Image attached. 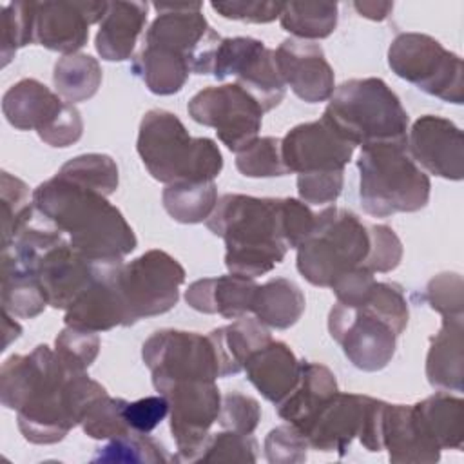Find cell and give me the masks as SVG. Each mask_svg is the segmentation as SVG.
Here are the masks:
<instances>
[{
	"instance_id": "cell-1",
	"label": "cell",
	"mask_w": 464,
	"mask_h": 464,
	"mask_svg": "<svg viewBox=\"0 0 464 464\" xmlns=\"http://www.w3.org/2000/svg\"><path fill=\"white\" fill-rule=\"evenodd\" d=\"M34 210L62 230L71 246L89 261L123 259L136 248V236L107 196L60 174L33 190Z\"/></svg>"
},
{
	"instance_id": "cell-2",
	"label": "cell",
	"mask_w": 464,
	"mask_h": 464,
	"mask_svg": "<svg viewBox=\"0 0 464 464\" xmlns=\"http://www.w3.org/2000/svg\"><path fill=\"white\" fill-rule=\"evenodd\" d=\"M283 199L223 194L207 228L225 241V266L230 274L257 277L279 265L288 250L283 232Z\"/></svg>"
},
{
	"instance_id": "cell-3",
	"label": "cell",
	"mask_w": 464,
	"mask_h": 464,
	"mask_svg": "<svg viewBox=\"0 0 464 464\" xmlns=\"http://www.w3.org/2000/svg\"><path fill=\"white\" fill-rule=\"evenodd\" d=\"M136 150L149 174L165 185L214 181L223 169L216 141L192 138L183 121L163 109H150L141 118Z\"/></svg>"
},
{
	"instance_id": "cell-4",
	"label": "cell",
	"mask_w": 464,
	"mask_h": 464,
	"mask_svg": "<svg viewBox=\"0 0 464 464\" xmlns=\"http://www.w3.org/2000/svg\"><path fill=\"white\" fill-rule=\"evenodd\" d=\"M359 198L366 214L388 218L417 212L430 201V178L411 160L406 143L364 145L359 160Z\"/></svg>"
},
{
	"instance_id": "cell-5",
	"label": "cell",
	"mask_w": 464,
	"mask_h": 464,
	"mask_svg": "<svg viewBox=\"0 0 464 464\" xmlns=\"http://www.w3.org/2000/svg\"><path fill=\"white\" fill-rule=\"evenodd\" d=\"M323 116L355 147L406 143L410 118L399 96L381 78H352L335 87Z\"/></svg>"
},
{
	"instance_id": "cell-6",
	"label": "cell",
	"mask_w": 464,
	"mask_h": 464,
	"mask_svg": "<svg viewBox=\"0 0 464 464\" xmlns=\"http://www.w3.org/2000/svg\"><path fill=\"white\" fill-rule=\"evenodd\" d=\"M295 250L299 274L314 286L330 288L343 274L362 266L370 230L352 210L326 207L315 214L312 234Z\"/></svg>"
},
{
	"instance_id": "cell-7",
	"label": "cell",
	"mask_w": 464,
	"mask_h": 464,
	"mask_svg": "<svg viewBox=\"0 0 464 464\" xmlns=\"http://www.w3.org/2000/svg\"><path fill=\"white\" fill-rule=\"evenodd\" d=\"M388 65L402 80L442 102H464V69L459 54L422 33H401L388 49Z\"/></svg>"
},
{
	"instance_id": "cell-8",
	"label": "cell",
	"mask_w": 464,
	"mask_h": 464,
	"mask_svg": "<svg viewBox=\"0 0 464 464\" xmlns=\"http://www.w3.org/2000/svg\"><path fill=\"white\" fill-rule=\"evenodd\" d=\"M185 283V268L165 250L152 248L123 263L120 270V290L127 310L129 326L145 317L172 310Z\"/></svg>"
},
{
	"instance_id": "cell-9",
	"label": "cell",
	"mask_w": 464,
	"mask_h": 464,
	"mask_svg": "<svg viewBox=\"0 0 464 464\" xmlns=\"http://www.w3.org/2000/svg\"><path fill=\"white\" fill-rule=\"evenodd\" d=\"M152 386L163 393L170 384L187 379H219V366L208 335L185 330H158L141 346Z\"/></svg>"
},
{
	"instance_id": "cell-10",
	"label": "cell",
	"mask_w": 464,
	"mask_h": 464,
	"mask_svg": "<svg viewBox=\"0 0 464 464\" xmlns=\"http://www.w3.org/2000/svg\"><path fill=\"white\" fill-rule=\"evenodd\" d=\"M201 2L154 4L158 16L145 34V45L169 49L183 56L194 74H212L221 36L208 25Z\"/></svg>"
},
{
	"instance_id": "cell-11",
	"label": "cell",
	"mask_w": 464,
	"mask_h": 464,
	"mask_svg": "<svg viewBox=\"0 0 464 464\" xmlns=\"http://www.w3.org/2000/svg\"><path fill=\"white\" fill-rule=\"evenodd\" d=\"M187 111L196 123L216 129L219 141L236 154L259 138L265 114L261 105L237 83L201 89L190 98Z\"/></svg>"
},
{
	"instance_id": "cell-12",
	"label": "cell",
	"mask_w": 464,
	"mask_h": 464,
	"mask_svg": "<svg viewBox=\"0 0 464 464\" xmlns=\"http://www.w3.org/2000/svg\"><path fill=\"white\" fill-rule=\"evenodd\" d=\"M212 76L218 80L236 76V83L261 105L263 112L277 107L286 92L276 63V51L250 36L221 38L214 54Z\"/></svg>"
},
{
	"instance_id": "cell-13",
	"label": "cell",
	"mask_w": 464,
	"mask_h": 464,
	"mask_svg": "<svg viewBox=\"0 0 464 464\" xmlns=\"http://www.w3.org/2000/svg\"><path fill=\"white\" fill-rule=\"evenodd\" d=\"M161 395L169 401L170 433L176 442V462H198L210 426L221 410V392L216 381L187 379L170 384Z\"/></svg>"
},
{
	"instance_id": "cell-14",
	"label": "cell",
	"mask_w": 464,
	"mask_h": 464,
	"mask_svg": "<svg viewBox=\"0 0 464 464\" xmlns=\"http://www.w3.org/2000/svg\"><path fill=\"white\" fill-rule=\"evenodd\" d=\"M328 330L346 359L362 372H379L395 355L399 335L364 308L335 303L328 315Z\"/></svg>"
},
{
	"instance_id": "cell-15",
	"label": "cell",
	"mask_w": 464,
	"mask_h": 464,
	"mask_svg": "<svg viewBox=\"0 0 464 464\" xmlns=\"http://www.w3.org/2000/svg\"><path fill=\"white\" fill-rule=\"evenodd\" d=\"M355 152L335 127L321 116L315 121L299 123L281 138V154L288 172H330L344 170Z\"/></svg>"
},
{
	"instance_id": "cell-16",
	"label": "cell",
	"mask_w": 464,
	"mask_h": 464,
	"mask_svg": "<svg viewBox=\"0 0 464 464\" xmlns=\"http://www.w3.org/2000/svg\"><path fill=\"white\" fill-rule=\"evenodd\" d=\"M107 2H33V44L74 54L87 44L89 27L102 22Z\"/></svg>"
},
{
	"instance_id": "cell-17",
	"label": "cell",
	"mask_w": 464,
	"mask_h": 464,
	"mask_svg": "<svg viewBox=\"0 0 464 464\" xmlns=\"http://www.w3.org/2000/svg\"><path fill=\"white\" fill-rule=\"evenodd\" d=\"M123 259L94 261V277L82 295L65 310V326L87 332H107L129 326L127 310L120 290V270Z\"/></svg>"
},
{
	"instance_id": "cell-18",
	"label": "cell",
	"mask_w": 464,
	"mask_h": 464,
	"mask_svg": "<svg viewBox=\"0 0 464 464\" xmlns=\"http://www.w3.org/2000/svg\"><path fill=\"white\" fill-rule=\"evenodd\" d=\"M406 147L411 160L430 174L450 181L464 178V136L451 120L420 116L408 130Z\"/></svg>"
},
{
	"instance_id": "cell-19",
	"label": "cell",
	"mask_w": 464,
	"mask_h": 464,
	"mask_svg": "<svg viewBox=\"0 0 464 464\" xmlns=\"http://www.w3.org/2000/svg\"><path fill=\"white\" fill-rule=\"evenodd\" d=\"M276 63L285 85L303 102L319 103L332 98L335 76L319 44L286 38L276 49Z\"/></svg>"
},
{
	"instance_id": "cell-20",
	"label": "cell",
	"mask_w": 464,
	"mask_h": 464,
	"mask_svg": "<svg viewBox=\"0 0 464 464\" xmlns=\"http://www.w3.org/2000/svg\"><path fill=\"white\" fill-rule=\"evenodd\" d=\"M49 306L67 310L94 277V261L78 254L69 239L49 248L36 265Z\"/></svg>"
},
{
	"instance_id": "cell-21",
	"label": "cell",
	"mask_w": 464,
	"mask_h": 464,
	"mask_svg": "<svg viewBox=\"0 0 464 464\" xmlns=\"http://www.w3.org/2000/svg\"><path fill=\"white\" fill-rule=\"evenodd\" d=\"M368 395L337 392L303 430L310 448L344 457L359 435Z\"/></svg>"
},
{
	"instance_id": "cell-22",
	"label": "cell",
	"mask_w": 464,
	"mask_h": 464,
	"mask_svg": "<svg viewBox=\"0 0 464 464\" xmlns=\"http://www.w3.org/2000/svg\"><path fill=\"white\" fill-rule=\"evenodd\" d=\"M382 450L393 464H433L440 448L424 430L413 404H386Z\"/></svg>"
},
{
	"instance_id": "cell-23",
	"label": "cell",
	"mask_w": 464,
	"mask_h": 464,
	"mask_svg": "<svg viewBox=\"0 0 464 464\" xmlns=\"http://www.w3.org/2000/svg\"><path fill=\"white\" fill-rule=\"evenodd\" d=\"M257 286L254 277L237 274L203 277L188 285L185 301L196 312L239 319L252 312Z\"/></svg>"
},
{
	"instance_id": "cell-24",
	"label": "cell",
	"mask_w": 464,
	"mask_h": 464,
	"mask_svg": "<svg viewBox=\"0 0 464 464\" xmlns=\"http://www.w3.org/2000/svg\"><path fill=\"white\" fill-rule=\"evenodd\" d=\"M65 103L42 82L24 78L5 91L2 112L14 129L36 130L40 136L58 120Z\"/></svg>"
},
{
	"instance_id": "cell-25",
	"label": "cell",
	"mask_w": 464,
	"mask_h": 464,
	"mask_svg": "<svg viewBox=\"0 0 464 464\" xmlns=\"http://www.w3.org/2000/svg\"><path fill=\"white\" fill-rule=\"evenodd\" d=\"M301 361L283 341H270L266 346L254 352L243 372L250 384L272 404H279L294 390L299 379Z\"/></svg>"
},
{
	"instance_id": "cell-26",
	"label": "cell",
	"mask_w": 464,
	"mask_h": 464,
	"mask_svg": "<svg viewBox=\"0 0 464 464\" xmlns=\"http://www.w3.org/2000/svg\"><path fill=\"white\" fill-rule=\"evenodd\" d=\"M337 392V379L328 366L321 362L301 361L297 384L286 395V399L277 404V415L303 431L315 417V413Z\"/></svg>"
},
{
	"instance_id": "cell-27",
	"label": "cell",
	"mask_w": 464,
	"mask_h": 464,
	"mask_svg": "<svg viewBox=\"0 0 464 464\" xmlns=\"http://www.w3.org/2000/svg\"><path fill=\"white\" fill-rule=\"evenodd\" d=\"M147 2H107V11L94 40L96 53L107 62L129 60L147 24Z\"/></svg>"
},
{
	"instance_id": "cell-28",
	"label": "cell",
	"mask_w": 464,
	"mask_h": 464,
	"mask_svg": "<svg viewBox=\"0 0 464 464\" xmlns=\"http://www.w3.org/2000/svg\"><path fill=\"white\" fill-rule=\"evenodd\" d=\"M464 315L442 317L439 334L430 339L426 355V377L433 388L462 392L464 379Z\"/></svg>"
},
{
	"instance_id": "cell-29",
	"label": "cell",
	"mask_w": 464,
	"mask_h": 464,
	"mask_svg": "<svg viewBox=\"0 0 464 464\" xmlns=\"http://www.w3.org/2000/svg\"><path fill=\"white\" fill-rule=\"evenodd\" d=\"M214 346L219 377H230L243 372L246 359L272 341L268 326L256 317H239L227 326L214 328L208 334Z\"/></svg>"
},
{
	"instance_id": "cell-30",
	"label": "cell",
	"mask_w": 464,
	"mask_h": 464,
	"mask_svg": "<svg viewBox=\"0 0 464 464\" xmlns=\"http://www.w3.org/2000/svg\"><path fill=\"white\" fill-rule=\"evenodd\" d=\"M424 430L442 450H462L464 401L446 392H437L413 404Z\"/></svg>"
},
{
	"instance_id": "cell-31",
	"label": "cell",
	"mask_w": 464,
	"mask_h": 464,
	"mask_svg": "<svg viewBox=\"0 0 464 464\" xmlns=\"http://www.w3.org/2000/svg\"><path fill=\"white\" fill-rule=\"evenodd\" d=\"M304 306L301 288L290 279L276 277L257 286L252 314L268 328L286 330L301 319Z\"/></svg>"
},
{
	"instance_id": "cell-32",
	"label": "cell",
	"mask_w": 464,
	"mask_h": 464,
	"mask_svg": "<svg viewBox=\"0 0 464 464\" xmlns=\"http://www.w3.org/2000/svg\"><path fill=\"white\" fill-rule=\"evenodd\" d=\"M130 69L158 96L179 92L190 74V67L183 56L156 45H145L132 60Z\"/></svg>"
},
{
	"instance_id": "cell-33",
	"label": "cell",
	"mask_w": 464,
	"mask_h": 464,
	"mask_svg": "<svg viewBox=\"0 0 464 464\" xmlns=\"http://www.w3.org/2000/svg\"><path fill=\"white\" fill-rule=\"evenodd\" d=\"M47 304L38 276L2 254V310L9 312L13 317L33 319L40 315Z\"/></svg>"
},
{
	"instance_id": "cell-34",
	"label": "cell",
	"mask_w": 464,
	"mask_h": 464,
	"mask_svg": "<svg viewBox=\"0 0 464 464\" xmlns=\"http://www.w3.org/2000/svg\"><path fill=\"white\" fill-rule=\"evenodd\" d=\"M218 199V187L214 181L170 183L161 194L167 214L183 225L207 221L216 208Z\"/></svg>"
},
{
	"instance_id": "cell-35",
	"label": "cell",
	"mask_w": 464,
	"mask_h": 464,
	"mask_svg": "<svg viewBox=\"0 0 464 464\" xmlns=\"http://www.w3.org/2000/svg\"><path fill=\"white\" fill-rule=\"evenodd\" d=\"M53 83L58 94L74 105L98 92L102 85V67L91 54H65L54 63Z\"/></svg>"
},
{
	"instance_id": "cell-36",
	"label": "cell",
	"mask_w": 464,
	"mask_h": 464,
	"mask_svg": "<svg viewBox=\"0 0 464 464\" xmlns=\"http://www.w3.org/2000/svg\"><path fill=\"white\" fill-rule=\"evenodd\" d=\"M281 27L299 40H321L337 27L335 2H285L279 14Z\"/></svg>"
},
{
	"instance_id": "cell-37",
	"label": "cell",
	"mask_w": 464,
	"mask_h": 464,
	"mask_svg": "<svg viewBox=\"0 0 464 464\" xmlns=\"http://www.w3.org/2000/svg\"><path fill=\"white\" fill-rule=\"evenodd\" d=\"M56 174L103 196L114 194L120 181L116 161L111 156L100 152L76 156L63 163Z\"/></svg>"
},
{
	"instance_id": "cell-38",
	"label": "cell",
	"mask_w": 464,
	"mask_h": 464,
	"mask_svg": "<svg viewBox=\"0 0 464 464\" xmlns=\"http://www.w3.org/2000/svg\"><path fill=\"white\" fill-rule=\"evenodd\" d=\"M174 457L167 453L163 444L147 433L130 431L127 435L111 439L105 446L98 448L92 462H145V464H163L170 462Z\"/></svg>"
},
{
	"instance_id": "cell-39",
	"label": "cell",
	"mask_w": 464,
	"mask_h": 464,
	"mask_svg": "<svg viewBox=\"0 0 464 464\" xmlns=\"http://www.w3.org/2000/svg\"><path fill=\"white\" fill-rule=\"evenodd\" d=\"M34 205L29 187L16 176L2 172V246H7L33 218Z\"/></svg>"
},
{
	"instance_id": "cell-40",
	"label": "cell",
	"mask_w": 464,
	"mask_h": 464,
	"mask_svg": "<svg viewBox=\"0 0 464 464\" xmlns=\"http://www.w3.org/2000/svg\"><path fill=\"white\" fill-rule=\"evenodd\" d=\"M125 406L127 401L121 397L102 395L87 408L80 422L82 430L87 437L96 440H111L130 433L132 430L125 420Z\"/></svg>"
},
{
	"instance_id": "cell-41",
	"label": "cell",
	"mask_w": 464,
	"mask_h": 464,
	"mask_svg": "<svg viewBox=\"0 0 464 464\" xmlns=\"http://www.w3.org/2000/svg\"><path fill=\"white\" fill-rule=\"evenodd\" d=\"M237 170L246 178H277L290 174L281 154V138H256L236 156Z\"/></svg>"
},
{
	"instance_id": "cell-42",
	"label": "cell",
	"mask_w": 464,
	"mask_h": 464,
	"mask_svg": "<svg viewBox=\"0 0 464 464\" xmlns=\"http://www.w3.org/2000/svg\"><path fill=\"white\" fill-rule=\"evenodd\" d=\"M355 308H364L370 314L377 315L386 324H390V328L397 335H401L408 326V319H410L408 301L402 294V288L395 283L375 281L364 303Z\"/></svg>"
},
{
	"instance_id": "cell-43",
	"label": "cell",
	"mask_w": 464,
	"mask_h": 464,
	"mask_svg": "<svg viewBox=\"0 0 464 464\" xmlns=\"http://www.w3.org/2000/svg\"><path fill=\"white\" fill-rule=\"evenodd\" d=\"M2 67L18 49L33 44V2H11L2 5Z\"/></svg>"
},
{
	"instance_id": "cell-44",
	"label": "cell",
	"mask_w": 464,
	"mask_h": 464,
	"mask_svg": "<svg viewBox=\"0 0 464 464\" xmlns=\"http://www.w3.org/2000/svg\"><path fill=\"white\" fill-rule=\"evenodd\" d=\"M257 440L237 431L210 433L198 462H256Z\"/></svg>"
},
{
	"instance_id": "cell-45",
	"label": "cell",
	"mask_w": 464,
	"mask_h": 464,
	"mask_svg": "<svg viewBox=\"0 0 464 464\" xmlns=\"http://www.w3.org/2000/svg\"><path fill=\"white\" fill-rule=\"evenodd\" d=\"M54 352L67 368L85 372L98 357L100 337L94 332L65 326L54 341Z\"/></svg>"
},
{
	"instance_id": "cell-46",
	"label": "cell",
	"mask_w": 464,
	"mask_h": 464,
	"mask_svg": "<svg viewBox=\"0 0 464 464\" xmlns=\"http://www.w3.org/2000/svg\"><path fill=\"white\" fill-rule=\"evenodd\" d=\"M310 444L301 430L294 424H283L265 439V457L270 464H299L306 460Z\"/></svg>"
},
{
	"instance_id": "cell-47",
	"label": "cell",
	"mask_w": 464,
	"mask_h": 464,
	"mask_svg": "<svg viewBox=\"0 0 464 464\" xmlns=\"http://www.w3.org/2000/svg\"><path fill=\"white\" fill-rule=\"evenodd\" d=\"M370 250L362 263L373 274H386L399 266L402 259V243L395 230L388 225H368Z\"/></svg>"
},
{
	"instance_id": "cell-48",
	"label": "cell",
	"mask_w": 464,
	"mask_h": 464,
	"mask_svg": "<svg viewBox=\"0 0 464 464\" xmlns=\"http://www.w3.org/2000/svg\"><path fill=\"white\" fill-rule=\"evenodd\" d=\"M424 299L442 317H460L464 310L462 276L455 272H444L435 276L426 285Z\"/></svg>"
},
{
	"instance_id": "cell-49",
	"label": "cell",
	"mask_w": 464,
	"mask_h": 464,
	"mask_svg": "<svg viewBox=\"0 0 464 464\" xmlns=\"http://www.w3.org/2000/svg\"><path fill=\"white\" fill-rule=\"evenodd\" d=\"M261 420L259 402L245 393L228 392L221 397V410L218 422L223 430L250 435Z\"/></svg>"
},
{
	"instance_id": "cell-50",
	"label": "cell",
	"mask_w": 464,
	"mask_h": 464,
	"mask_svg": "<svg viewBox=\"0 0 464 464\" xmlns=\"http://www.w3.org/2000/svg\"><path fill=\"white\" fill-rule=\"evenodd\" d=\"M344 185V170L297 174V194L306 205L334 203Z\"/></svg>"
},
{
	"instance_id": "cell-51",
	"label": "cell",
	"mask_w": 464,
	"mask_h": 464,
	"mask_svg": "<svg viewBox=\"0 0 464 464\" xmlns=\"http://www.w3.org/2000/svg\"><path fill=\"white\" fill-rule=\"evenodd\" d=\"M285 2L272 0H219L210 7L228 20H239L246 24H268L279 18Z\"/></svg>"
},
{
	"instance_id": "cell-52",
	"label": "cell",
	"mask_w": 464,
	"mask_h": 464,
	"mask_svg": "<svg viewBox=\"0 0 464 464\" xmlns=\"http://www.w3.org/2000/svg\"><path fill=\"white\" fill-rule=\"evenodd\" d=\"M283 203V232L288 248H297L312 234L315 214L306 203L295 198H281Z\"/></svg>"
},
{
	"instance_id": "cell-53",
	"label": "cell",
	"mask_w": 464,
	"mask_h": 464,
	"mask_svg": "<svg viewBox=\"0 0 464 464\" xmlns=\"http://www.w3.org/2000/svg\"><path fill=\"white\" fill-rule=\"evenodd\" d=\"M169 415V401L165 395H149L125 406V420L132 431L150 433Z\"/></svg>"
},
{
	"instance_id": "cell-54",
	"label": "cell",
	"mask_w": 464,
	"mask_h": 464,
	"mask_svg": "<svg viewBox=\"0 0 464 464\" xmlns=\"http://www.w3.org/2000/svg\"><path fill=\"white\" fill-rule=\"evenodd\" d=\"M373 285H375L373 272L364 266H357L343 274L339 279H335V283L330 288L334 290L337 303L355 308L364 303Z\"/></svg>"
},
{
	"instance_id": "cell-55",
	"label": "cell",
	"mask_w": 464,
	"mask_h": 464,
	"mask_svg": "<svg viewBox=\"0 0 464 464\" xmlns=\"http://www.w3.org/2000/svg\"><path fill=\"white\" fill-rule=\"evenodd\" d=\"M83 134V120L80 111L72 103H65L58 120L40 134V140L51 147H69L76 143Z\"/></svg>"
},
{
	"instance_id": "cell-56",
	"label": "cell",
	"mask_w": 464,
	"mask_h": 464,
	"mask_svg": "<svg viewBox=\"0 0 464 464\" xmlns=\"http://www.w3.org/2000/svg\"><path fill=\"white\" fill-rule=\"evenodd\" d=\"M386 404L388 402H384L381 399H373V397L366 399L362 424H361L357 439L372 453L382 451V424H384Z\"/></svg>"
},
{
	"instance_id": "cell-57",
	"label": "cell",
	"mask_w": 464,
	"mask_h": 464,
	"mask_svg": "<svg viewBox=\"0 0 464 464\" xmlns=\"http://www.w3.org/2000/svg\"><path fill=\"white\" fill-rule=\"evenodd\" d=\"M355 11L373 22H382L393 9V2H353Z\"/></svg>"
}]
</instances>
